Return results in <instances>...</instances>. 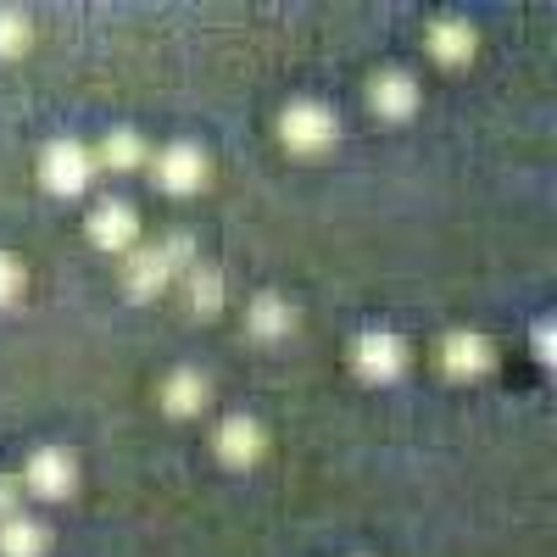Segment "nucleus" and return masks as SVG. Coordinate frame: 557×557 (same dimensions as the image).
Returning <instances> with one entry per match:
<instances>
[{"instance_id": "1", "label": "nucleus", "mask_w": 557, "mask_h": 557, "mask_svg": "<svg viewBox=\"0 0 557 557\" xmlns=\"http://www.w3.org/2000/svg\"><path fill=\"white\" fill-rule=\"evenodd\" d=\"M89 178H96V157H89V146H78V139H51L39 157V184L51 196L73 201L89 190Z\"/></svg>"}, {"instance_id": "2", "label": "nucleus", "mask_w": 557, "mask_h": 557, "mask_svg": "<svg viewBox=\"0 0 557 557\" xmlns=\"http://www.w3.org/2000/svg\"><path fill=\"white\" fill-rule=\"evenodd\" d=\"M278 139L296 151V157H318L335 146V112L323 101H290L285 117H278Z\"/></svg>"}, {"instance_id": "3", "label": "nucleus", "mask_w": 557, "mask_h": 557, "mask_svg": "<svg viewBox=\"0 0 557 557\" xmlns=\"http://www.w3.org/2000/svg\"><path fill=\"white\" fill-rule=\"evenodd\" d=\"M351 368H357L368 385H396V380L407 374V346H401V335H391V330H368V335H357V346H351Z\"/></svg>"}, {"instance_id": "4", "label": "nucleus", "mask_w": 557, "mask_h": 557, "mask_svg": "<svg viewBox=\"0 0 557 557\" xmlns=\"http://www.w3.org/2000/svg\"><path fill=\"white\" fill-rule=\"evenodd\" d=\"M151 178H157V190H168V196H196L207 184V151L190 146V139L162 146L157 162H151Z\"/></svg>"}, {"instance_id": "5", "label": "nucleus", "mask_w": 557, "mask_h": 557, "mask_svg": "<svg viewBox=\"0 0 557 557\" xmlns=\"http://www.w3.org/2000/svg\"><path fill=\"white\" fill-rule=\"evenodd\" d=\"M17 485H23L28 496H39V502H62V496H73V485H78V462H73V451H62V446H45V451L28 457V469H23Z\"/></svg>"}, {"instance_id": "6", "label": "nucleus", "mask_w": 557, "mask_h": 557, "mask_svg": "<svg viewBox=\"0 0 557 557\" xmlns=\"http://www.w3.org/2000/svg\"><path fill=\"white\" fill-rule=\"evenodd\" d=\"M134 240H139V212L128 201H101L89 212V246L96 251L123 257V251H134Z\"/></svg>"}, {"instance_id": "7", "label": "nucleus", "mask_w": 557, "mask_h": 557, "mask_svg": "<svg viewBox=\"0 0 557 557\" xmlns=\"http://www.w3.org/2000/svg\"><path fill=\"white\" fill-rule=\"evenodd\" d=\"M173 262L162 257V246H134L128 257H123V290L134 296V301H157L168 285H173Z\"/></svg>"}, {"instance_id": "8", "label": "nucleus", "mask_w": 557, "mask_h": 557, "mask_svg": "<svg viewBox=\"0 0 557 557\" xmlns=\"http://www.w3.org/2000/svg\"><path fill=\"white\" fill-rule=\"evenodd\" d=\"M491 362H496V351L480 330H451L441 341V368L451 380H480V374H491Z\"/></svg>"}, {"instance_id": "9", "label": "nucleus", "mask_w": 557, "mask_h": 557, "mask_svg": "<svg viewBox=\"0 0 557 557\" xmlns=\"http://www.w3.org/2000/svg\"><path fill=\"white\" fill-rule=\"evenodd\" d=\"M212 446H218V457L228 462V469H251V462L262 457V446H268V435H262L257 418L228 412L223 424H218V435H212Z\"/></svg>"}, {"instance_id": "10", "label": "nucleus", "mask_w": 557, "mask_h": 557, "mask_svg": "<svg viewBox=\"0 0 557 557\" xmlns=\"http://www.w3.org/2000/svg\"><path fill=\"white\" fill-rule=\"evenodd\" d=\"M368 107H374L385 123H407V117L418 112V78L401 73V67L380 73L374 84H368Z\"/></svg>"}, {"instance_id": "11", "label": "nucleus", "mask_w": 557, "mask_h": 557, "mask_svg": "<svg viewBox=\"0 0 557 557\" xmlns=\"http://www.w3.org/2000/svg\"><path fill=\"white\" fill-rule=\"evenodd\" d=\"M157 396H162V407H168L173 418H196V412L212 401V385H207L201 368H173Z\"/></svg>"}, {"instance_id": "12", "label": "nucleus", "mask_w": 557, "mask_h": 557, "mask_svg": "<svg viewBox=\"0 0 557 557\" xmlns=\"http://www.w3.org/2000/svg\"><path fill=\"white\" fill-rule=\"evenodd\" d=\"M424 45H430V57H435L441 67H469V62H474V28H469V23H457V17L430 23Z\"/></svg>"}, {"instance_id": "13", "label": "nucleus", "mask_w": 557, "mask_h": 557, "mask_svg": "<svg viewBox=\"0 0 557 557\" xmlns=\"http://www.w3.org/2000/svg\"><path fill=\"white\" fill-rule=\"evenodd\" d=\"M89 157H96V168H112V173H139V168H151V151H146V139H139L134 128H112Z\"/></svg>"}, {"instance_id": "14", "label": "nucleus", "mask_w": 557, "mask_h": 557, "mask_svg": "<svg viewBox=\"0 0 557 557\" xmlns=\"http://www.w3.org/2000/svg\"><path fill=\"white\" fill-rule=\"evenodd\" d=\"M51 552V530L28 513H12L0 524V557H45Z\"/></svg>"}, {"instance_id": "15", "label": "nucleus", "mask_w": 557, "mask_h": 557, "mask_svg": "<svg viewBox=\"0 0 557 557\" xmlns=\"http://www.w3.org/2000/svg\"><path fill=\"white\" fill-rule=\"evenodd\" d=\"M246 330H251L257 341H290L296 312H290V301H278V296H257L251 312H246Z\"/></svg>"}, {"instance_id": "16", "label": "nucleus", "mask_w": 557, "mask_h": 557, "mask_svg": "<svg viewBox=\"0 0 557 557\" xmlns=\"http://www.w3.org/2000/svg\"><path fill=\"white\" fill-rule=\"evenodd\" d=\"M184 278V296H190V312H218L223 307V273L212 268V262H196V268H184L178 273Z\"/></svg>"}, {"instance_id": "17", "label": "nucleus", "mask_w": 557, "mask_h": 557, "mask_svg": "<svg viewBox=\"0 0 557 557\" xmlns=\"http://www.w3.org/2000/svg\"><path fill=\"white\" fill-rule=\"evenodd\" d=\"M23 51H28V17L0 12V57H23Z\"/></svg>"}, {"instance_id": "18", "label": "nucleus", "mask_w": 557, "mask_h": 557, "mask_svg": "<svg viewBox=\"0 0 557 557\" xmlns=\"http://www.w3.org/2000/svg\"><path fill=\"white\" fill-rule=\"evenodd\" d=\"M157 246H162V257L173 262V273H184V268H196V262H201V257H196V240L184 235V228H173V235L157 240Z\"/></svg>"}, {"instance_id": "19", "label": "nucleus", "mask_w": 557, "mask_h": 557, "mask_svg": "<svg viewBox=\"0 0 557 557\" xmlns=\"http://www.w3.org/2000/svg\"><path fill=\"white\" fill-rule=\"evenodd\" d=\"M17 290H23V268H17L7 251H0V307L17 301Z\"/></svg>"}, {"instance_id": "20", "label": "nucleus", "mask_w": 557, "mask_h": 557, "mask_svg": "<svg viewBox=\"0 0 557 557\" xmlns=\"http://www.w3.org/2000/svg\"><path fill=\"white\" fill-rule=\"evenodd\" d=\"M17 502H23V485H17V480H7V474H0V524H7L12 513H23Z\"/></svg>"}, {"instance_id": "21", "label": "nucleus", "mask_w": 557, "mask_h": 557, "mask_svg": "<svg viewBox=\"0 0 557 557\" xmlns=\"http://www.w3.org/2000/svg\"><path fill=\"white\" fill-rule=\"evenodd\" d=\"M535 357H552V318L535 323Z\"/></svg>"}]
</instances>
